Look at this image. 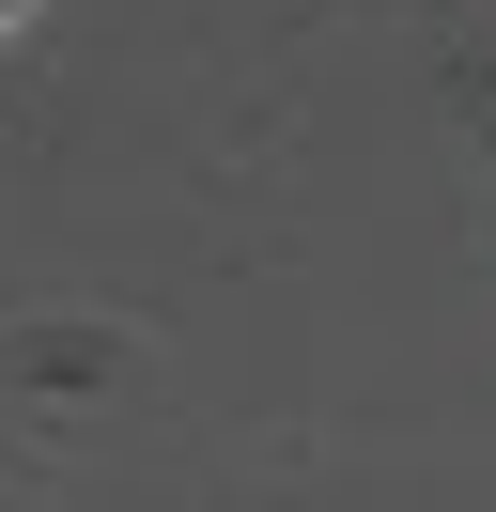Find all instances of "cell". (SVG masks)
<instances>
[{
	"label": "cell",
	"mask_w": 496,
	"mask_h": 512,
	"mask_svg": "<svg viewBox=\"0 0 496 512\" xmlns=\"http://www.w3.org/2000/svg\"><path fill=\"white\" fill-rule=\"evenodd\" d=\"M16 16H31V0H0V47H16Z\"/></svg>",
	"instance_id": "cell-1"
}]
</instances>
